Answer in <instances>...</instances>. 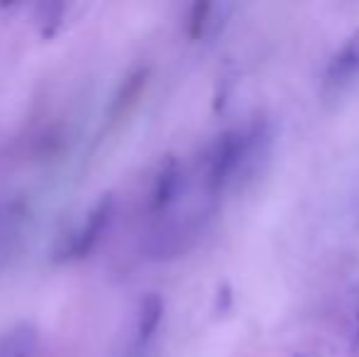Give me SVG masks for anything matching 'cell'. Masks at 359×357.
<instances>
[{"label":"cell","mask_w":359,"mask_h":357,"mask_svg":"<svg viewBox=\"0 0 359 357\" xmlns=\"http://www.w3.org/2000/svg\"><path fill=\"white\" fill-rule=\"evenodd\" d=\"M230 13V5L225 3H196L189 10V20H186V34L189 39L198 42L205 39L208 34H215L225 22V15Z\"/></svg>","instance_id":"obj_5"},{"label":"cell","mask_w":359,"mask_h":357,"mask_svg":"<svg viewBox=\"0 0 359 357\" xmlns=\"http://www.w3.org/2000/svg\"><path fill=\"white\" fill-rule=\"evenodd\" d=\"M264 137L262 125L252 123L245 128H230L208 144L203 154V184L210 194H220L250 162V154Z\"/></svg>","instance_id":"obj_1"},{"label":"cell","mask_w":359,"mask_h":357,"mask_svg":"<svg viewBox=\"0 0 359 357\" xmlns=\"http://www.w3.org/2000/svg\"><path fill=\"white\" fill-rule=\"evenodd\" d=\"M147 69H140V72L130 74L128 79H125V83L120 86V90L115 93L113 98V105H110V118H118V115H125L130 110V105L135 103V100L140 98V93H142L144 83H147Z\"/></svg>","instance_id":"obj_8"},{"label":"cell","mask_w":359,"mask_h":357,"mask_svg":"<svg viewBox=\"0 0 359 357\" xmlns=\"http://www.w3.org/2000/svg\"><path fill=\"white\" fill-rule=\"evenodd\" d=\"M164 318V299L156 291H149L137 309V321H135V348H147L151 338L156 335Z\"/></svg>","instance_id":"obj_6"},{"label":"cell","mask_w":359,"mask_h":357,"mask_svg":"<svg viewBox=\"0 0 359 357\" xmlns=\"http://www.w3.org/2000/svg\"><path fill=\"white\" fill-rule=\"evenodd\" d=\"M37 355V328L29 323H15L0 335V357H34Z\"/></svg>","instance_id":"obj_7"},{"label":"cell","mask_w":359,"mask_h":357,"mask_svg":"<svg viewBox=\"0 0 359 357\" xmlns=\"http://www.w3.org/2000/svg\"><path fill=\"white\" fill-rule=\"evenodd\" d=\"M113 215H115V196L113 194L98 196V201L90 203V208L83 213L81 223L59 240L57 250H54V260H57V262L86 260L98 248L100 240H103Z\"/></svg>","instance_id":"obj_2"},{"label":"cell","mask_w":359,"mask_h":357,"mask_svg":"<svg viewBox=\"0 0 359 357\" xmlns=\"http://www.w3.org/2000/svg\"><path fill=\"white\" fill-rule=\"evenodd\" d=\"M359 79V29L342 42V47L332 54L327 62L325 76H323V88L325 93H342Z\"/></svg>","instance_id":"obj_4"},{"label":"cell","mask_w":359,"mask_h":357,"mask_svg":"<svg viewBox=\"0 0 359 357\" xmlns=\"http://www.w3.org/2000/svg\"><path fill=\"white\" fill-rule=\"evenodd\" d=\"M184 191V169H181L179 159L174 154L164 157L159 162L149 186V196H147V208L151 215H164L176 201L181 198Z\"/></svg>","instance_id":"obj_3"}]
</instances>
